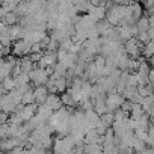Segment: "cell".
Returning <instances> with one entry per match:
<instances>
[{"mask_svg":"<svg viewBox=\"0 0 154 154\" xmlns=\"http://www.w3.org/2000/svg\"><path fill=\"white\" fill-rule=\"evenodd\" d=\"M27 75H29V79H32L36 85H44V83H47V80H48V74H47L45 69H42V66H39V68H36V69L32 68V69L27 72Z\"/></svg>","mask_w":154,"mask_h":154,"instance_id":"1","label":"cell"},{"mask_svg":"<svg viewBox=\"0 0 154 154\" xmlns=\"http://www.w3.org/2000/svg\"><path fill=\"white\" fill-rule=\"evenodd\" d=\"M104 103L107 106V110H115L119 109V106L124 103V97H121L118 92H112L104 98Z\"/></svg>","mask_w":154,"mask_h":154,"instance_id":"2","label":"cell"},{"mask_svg":"<svg viewBox=\"0 0 154 154\" xmlns=\"http://www.w3.org/2000/svg\"><path fill=\"white\" fill-rule=\"evenodd\" d=\"M124 51L128 53L130 56H133V59L136 56H139L140 53V45H139V41L134 39V38H128L127 42H125V47H124Z\"/></svg>","mask_w":154,"mask_h":154,"instance_id":"3","label":"cell"},{"mask_svg":"<svg viewBox=\"0 0 154 154\" xmlns=\"http://www.w3.org/2000/svg\"><path fill=\"white\" fill-rule=\"evenodd\" d=\"M44 106H47L48 109H51V110H57L60 106H62V101H60V98L57 97V95H54V94H50V95H47L45 97V100H44V103H42Z\"/></svg>","mask_w":154,"mask_h":154,"instance_id":"4","label":"cell"},{"mask_svg":"<svg viewBox=\"0 0 154 154\" xmlns=\"http://www.w3.org/2000/svg\"><path fill=\"white\" fill-rule=\"evenodd\" d=\"M30 47H32V44L21 38V41H17V44L14 45V53L18 54V56L20 54H26V53L30 51Z\"/></svg>","mask_w":154,"mask_h":154,"instance_id":"5","label":"cell"},{"mask_svg":"<svg viewBox=\"0 0 154 154\" xmlns=\"http://www.w3.org/2000/svg\"><path fill=\"white\" fill-rule=\"evenodd\" d=\"M47 95H48V89H47L44 85H38V86L35 88V91H33V97H35V101H36V103H41V104H42Z\"/></svg>","mask_w":154,"mask_h":154,"instance_id":"6","label":"cell"},{"mask_svg":"<svg viewBox=\"0 0 154 154\" xmlns=\"http://www.w3.org/2000/svg\"><path fill=\"white\" fill-rule=\"evenodd\" d=\"M56 53L54 51H47L44 56H41L39 57V66H48V65H53L54 62H56Z\"/></svg>","mask_w":154,"mask_h":154,"instance_id":"7","label":"cell"},{"mask_svg":"<svg viewBox=\"0 0 154 154\" xmlns=\"http://www.w3.org/2000/svg\"><path fill=\"white\" fill-rule=\"evenodd\" d=\"M2 86H3V89H6V91H12L14 88H15V82H14V77H11V74L9 75H6V77H3V83H2Z\"/></svg>","mask_w":154,"mask_h":154,"instance_id":"8","label":"cell"},{"mask_svg":"<svg viewBox=\"0 0 154 154\" xmlns=\"http://www.w3.org/2000/svg\"><path fill=\"white\" fill-rule=\"evenodd\" d=\"M17 20H18V17L15 15V12H11V14H9V12H6V14L3 15V21H5L6 24H9V26H11V24H14Z\"/></svg>","mask_w":154,"mask_h":154,"instance_id":"9","label":"cell"},{"mask_svg":"<svg viewBox=\"0 0 154 154\" xmlns=\"http://www.w3.org/2000/svg\"><path fill=\"white\" fill-rule=\"evenodd\" d=\"M142 53H143V54H145L146 57H151V54H152V41H151V39H148L145 50L142 48Z\"/></svg>","mask_w":154,"mask_h":154,"instance_id":"10","label":"cell"},{"mask_svg":"<svg viewBox=\"0 0 154 154\" xmlns=\"http://www.w3.org/2000/svg\"><path fill=\"white\" fill-rule=\"evenodd\" d=\"M2 94H3V86L0 85V97H2Z\"/></svg>","mask_w":154,"mask_h":154,"instance_id":"11","label":"cell"},{"mask_svg":"<svg viewBox=\"0 0 154 154\" xmlns=\"http://www.w3.org/2000/svg\"><path fill=\"white\" fill-rule=\"evenodd\" d=\"M0 62H2V60H0Z\"/></svg>","mask_w":154,"mask_h":154,"instance_id":"12","label":"cell"}]
</instances>
